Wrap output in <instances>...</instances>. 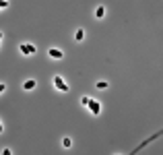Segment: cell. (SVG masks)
<instances>
[{"instance_id":"cell-10","label":"cell","mask_w":163,"mask_h":155,"mask_svg":"<svg viewBox=\"0 0 163 155\" xmlns=\"http://www.w3.org/2000/svg\"><path fill=\"white\" fill-rule=\"evenodd\" d=\"M89 101H91V97H81V103H83V108H87V105H89Z\"/></svg>"},{"instance_id":"cell-3","label":"cell","mask_w":163,"mask_h":155,"mask_svg":"<svg viewBox=\"0 0 163 155\" xmlns=\"http://www.w3.org/2000/svg\"><path fill=\"white\" fill-rule=\"evenodd\" d=\"M87 108H89V112H91L93 116H97V114L101 112V103H99V101H95V99H91Z\"/></svg>"},{"instance_id":"cell-13","label":"cell","mask_w":163,"mask_h":155,"mask_svg":"<svg viewBox=\"0 0 163 155\" xmlns=\"http://www.w3.org/2000/svg\"><path fill=\"white\" fill-rule=\"evenodd\" d=\"M0 132H2V124H0Z\"/></svg>"},{"instance_id":"cell-5","label":"cell","mask_w":163,"mask_h":155,"mask_svg":"<svg viewBox=\"0 0 163 155\" xmlns=\"http://www.w3.org/2000/svg\"><path fill=\"white\" fill-rule=\"evenodd\" d=\"M23 89H25V91H31V89H35V81H33V79H27L25 83H23Z\"/></svg>"},{"instance_id":"cell-1","label":"cell","mask_w":163,"mask_h":155,"mask_svg":"<svg viewBox=\"0 0 163 155\" xmlns=\"http://www.w3.org/2000/svg\"><path fill=\"white\" fill-rule=\"evenodd\" d=\"M19 50H21L23 56H33L35 54V46H33V43H21Z\"/></svg>"},{"instance_id":"cell-9","label":"cell","mask_w":163,"mask_h":155,"mask_svg":"<svg viewBox=\"0 0 163 155\" xmlns=\"http://www.w3.org/2000/svg\"><path fill=\"white\" fill-rule=\"evenodd\" d=\"M107 85H109V83H105V81H99V83H95V87H97V89H107Z\"/></svg>"},{"instance_id":"cell-8","label":"cell","mask_w":163,"mask_h":155,"mask_svg":"<svg viewBox=\"0 0 163 155\" xmlns=\"http://www.w3.org/2000/svg\"><path fill=\"white\" fill-rule=\"evenodd\" d=\"M62 147H64V149H68V147H72V141L68 139V137H64V139H62Z\"/></svg>"},{"instance_id":"cell-14","label":"cell","mask_w":163,"mask_h":155,"mask_svg":"<svg viewBox=\"0 0 163 155\" xmlns=\"http://www.w3.org/2000/svg\"><path fill=\"white\" fill-rule=\"evenodd\" d=\"M0 2H4V0H0Z\"/></svg>"},{"instance_id":"cell-2","label":"cell","mask_w":163,"mask_h":155,"mask_svg":"<svg viewBox=\"0 0 163 155\" xmlns=\"http://www.w3.org/2000/svg\"><path fill=\"white\" fill-rule=\"evenodd\" d=\"M54 85H56V89H58V91H62V93H66V91H68V85L64 83V79H62L60 75H56V77H54Z\"/></svg>"},{"instance_id":"cell-4","label":"cell","mask_w":163,"mask_h":155,"mask_svg":"<svg viewBox=\"0 0 163 155\" xmlns=\"http://www.w3.org/2000/svg\"><path fill=\"white\" fill-rule=\"evenodd\" d=\"M48 56H50L52 60H62V58H64V52L58 50V48H50V50H48Z\"/></svg>"},{"instance_id":"cell-7","label":"cell","mask_w":163,"mask_h":155,"mask_svg":"<svg viewBox=\"0 0 163 155\" xmlns=\"http://www.w3.org/2000/svg\"><path fill=\"white\" fill-rule=\"evenodd\" d=\"M83 37H85V31H83V29H77V33H75V39H77V41H83Z\"/></svg>"},{"instance_id":"cell-11","label":"cell","mask_w":163,"mask_h":155,"mask_svg":"<svg viewBox=\"0 0 163 155\" xmlns=\"http://www.w3.org/2000/svg\"><path fill=\"white\" fill-rule=\"evenodd\" d=\"M4 91H6V85H4V83H0V93H4Z\"/></svg>"},{"instance_id":"cell-6","label":"cell","mask_w":163,"mask_h":155,"mask_svg":"<svg viewBox=\"0 0 163 155\" xmlns=\"http://www.w3.org/2000/svg\"><path fill=\"white\" fill-rule=\"evenodd\" d=\"M105 17V6H97V10H95V19H103Z\"/></svg>"},{"instance_id":"cell-12","label":"cell","mask_w":163,"mask_h":155,"mask_svg":"<svg viewBox=\"0 0 163 155\" xmlns=\"http://www.w3.org/2000/svg\"><path fill=\"white\" fill-rule=\"evenodd\" d=\"M0 41H2V33H0Z\"/></svg>"}]
</instances>
